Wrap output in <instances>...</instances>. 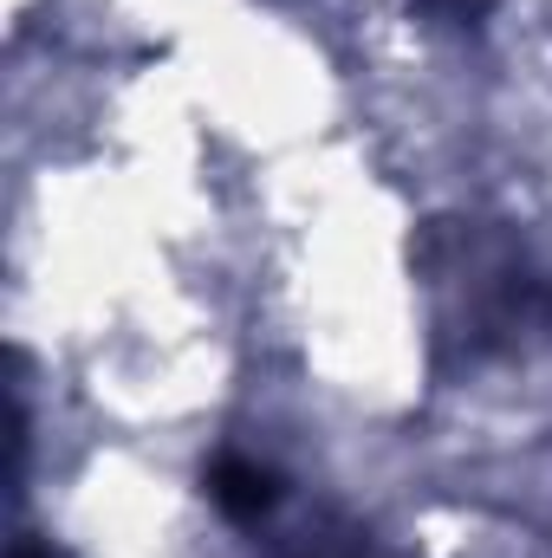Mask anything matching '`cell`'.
Wrapping results in <instances>:
<instances>
[{"label": "cell", "mask_w": 552, "mask_h": 558, "mask_svg": "<svg viewBox=\"0 0 552 558\" xmlns=\"http://www.w3.org/2000/svg\"><path fill=\"white\" fill-rule=\"evenodd\" d=\"M215 500H221L235 520H254V513L274 500V481H267L261 468H248V461H221V468H215Z\"/></svg>", "instance_id": "1"}, {"label": "cell", "mask_w": 552, "mask_h": 558, "mask_svg": "<svg viewBox=\"0 0 552 558\" xmlns=\"http://www.w3.org/2000/svg\"><path fill=\"white\" fill-rule=\"evenodd\" d=\"M13 558H46V553H33V546H20V553H13Z\"/></svg>", "instance_id": "2"}]
</instances>
